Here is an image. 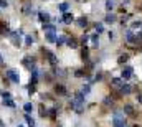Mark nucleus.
Listing matches in <instances>:
<instances>
[{
  "mask_svg": "<svg viewBox=\"0 0 142 127\" xmlns=\"http://www.w3.org/2000/svg\"><path fill=\"white\" fill-rule=\"evenodd\" d=\"M119 124H124V114L121 111H117V112H114V116H112V125L116 127Z\"/></svg>",
  "mask_w": 142,
  "mask_h": 127,
  "instance_id": "obj_1",
  "label": "nucleus"
},
{
  "mask_svg": "<svg viewBox=\"0 0 142 127\" xmlns=\"http://www.w3.org/2000/svg\"><path fill=\"white\" fill-rule=\"evenodd\" d=\"M122 79H129V78H132V68L131 66H126V68H124V69H122Z\"/></svg>",
  "mask_w": 142,
  "mask_h": 127,
  "instance_id": "obj_2",
  "label": "nucleus"
},
{
  "mask_svg": "<svg viewBox=\"0 0 142 127\" xmlns=\"http://www.w3.org/2000/svg\"><path fill=\"white\" fill-rule=\"evenodd\" d=\"M7 76L13 81V83H18V81H20V78H18V74L15 73V69H8L7 71Z\"/></svg>",
  "mask_w": 142,
  "mask_h": 127,
  "instance_id": "obj_3",
  "label": "nucleus"
},
{
  "mask_svg": "<svg viewBox=\"0 0 142 127\" xmlns=\"http://www.w3.org/2000/svg\"><path fill=\"white\" fill-rule=\"evenodd\" d=\"M38 20L43 22V23H48V22H50V15H48L46 12H40L38 13Z\"/></svg>",
  "mask_w": 142,
  "mask_h": 127,
  "instance_id": "obj_4",
  "label": "nucleus"
},
{
  "mask_svg": "<svg viewBox=\"0 0 142 127\" xmlns=\"http://www.w3.org/2000/svg\"><path fill=\"white\" fill-rule=\"evenodd\" d=\"M112 86H114V88H117V89H121L122 86H124V81L119 79V78H114L112 79Z\"/></svg>",
  "mask_w": 142,
  "mask_h": 127,
  "instance_id": "obj_5",
  "label": "nucleus"
},
{
  "mask_svg": "<svg viewBox=\"0 0 142 127\" xmlns=\"http://www.w3.org/2000/svg\"><path fill=\"white\" fill-rule=\"evenodd\" d=\"M10 38H12V41H13V45H15V46H18V45H20V38H18V31H17V33H10Z\"/></svg>",
  "mask_w": 142,
  "mask_h": 127,
  "instance_id": "obj_6",
  "label": "nucleus"
},
{
  "mask_svg": "<svg viewBox=\"0 0 142 127\" xmlns=\"http://www.w3.org/2000/svg\"><path fill=\"white\" fill-rule=\"evenodd\" d=\"M73 20H74V18H73V15H71V13H65V15H63V20H61V22L68 25V23H71Z\"/></svg>",
  "mask_w": 142,
  "mask_h": 127,
  "instance_id": "obj_7",
  "label": "nucleus"
},
{
  "mask_svg": "<svg viewBox=\"0 0 142 127\" xmlns=\"http://www.w3.org/2000/svg\"><path fill=\"white\" fill-rule=\"evenodd\" d=\"M126 38H127V41H129V43H136V38H134V35H132V30H127L126 31Z\"/></svg>",
  "mask_w": 142,
  "mask_h": 127,
  "instance_id": "obj_8",
  "label": "nucleus"
},
{
  "mask_svg": "<svg viewBox=\"0 0 142 127\" xmlns=\"http://www.w3.org/2000/svg\"><path fill=\"white\" fill-rule=\"evenodd\" d=\"M46 40H48V41H56L55 31H48V33H46Z\"/></svg>",
  "mask_w": 142,
  "mask_h": 127,
  "instance_id": "obj_9",
  "label": "nucleus"
},
{
  "mask_svg": "<svg viewBox=\"0 0 142 127\" xmlns=\"http://www.w3.org/2000/svg\"><path fill=\"white\" fill-rule=\"evenodd\" d=\"M2 102L5 104V106H10V107H13V106H15V104H13V101L10 99V96H8V97H3V99H2Z\"/></svg>",
  "mask_w": 142,
  "mask_h": 127,
  "instance_id": "obj_10",
  "label": "nucleus"
},
{
  "mask_svg": "<svg viewBox=\"0 0 142 127\" xmlns=\"http://www.w3.org/2000/svg\"><path fill=\"white\" fill-rule=\"evenodd\" d=\"M114 5H116V3H114V0H106V10H112Z\"/></svg>",
  "mask_w": 142,
  "mask_h": 127,
  "instance_id": "obj_11",
  "label": "nucleus"
},
{
  "mask_svg": "<svg viewBox=\"0 0 142 127\" xmlns=\"http://www.w3.org/2000/svg\"><path fill=\"white\" fill-rule=\"evenodd\" d=\"M76 23H78V26H86L88 25V20H86V18H78V22H76Z\"/></svg>",
  "mask_w": 142,
  "mask_h": 127,
  "instance_id": "obj_12",
  "label": "nucleus"
},
{
  "mask_svg": "<svg viewBox=\"0 0 142 127\" xmlns=\"http://www.w3.org/2000/svg\"><path fill=\"white\" fill-rule=\"evenodd\" d=\"M121 91H122V93H124V94H129V93H131V91H132V88H131V86H129V84H124V86H122V88H121Z\"/></svg>",
  "mask_w": 142,
  "mask_h": 127,
  "instance_id": "obj_13",
  "label": "nucleus"
},
{
  "mask_svg": "<svg viewBox=\"0 0 142 127\" xmlns=\"http://www.w3.org/2000/svg\"><path fill=\"white\" fill-rule=\"evenodd\" d=\"M69 8V3H66V2H63V3H60V10L63 12V13H66V10Z\"/></svg>",
  "mask_w": 142,
  "mask_h": 127,
  "instance_id": "obj_14",
  "label": "nucleus"
},
{
  "mask_svg": "<svg viewBox=\"0 0 142 127\" xmlns=\"http://www.w3.org/2000/svg\"><path fill=\"white\" fill-rule=\"evenodd\" d=\"M114 20H116V17H114V15H111V13L106 15V23H112Z\"/></svg>",
  "mask_w": 142,
  "mask_h": 127,
  "instance_id": "obj_15",
  "label": "nucleus"
},
{
  "mask_svg": "<svg viewBox=\"0 0 142 127\" xmlns=\"http://www.w3.org/2000/svg\"><path fill=\"white\" fill-rule=\"evenodd\" d=\"M91 41H93V46H97V43H99V38H97V35H93V36H91Z\"/></svg>",
  "mask_w": 142,
  "mask_h": 127,
  "instance_id": "obj_16",
  "label": "nucleus"
},
{
  "mask_svg": "<svg viewBox=\"0 0 142 127\" xmlns=\"http://www.w3.org/2000/svg\"><path fill=\"white\" fill-rule=\"evenodd\" d=\"M96 31H97V35L103 33V31H104V25H103V23H97V25H96Z\"/></svg>",
  "mask_w": 142,
  "mask_h": 127,
  "instance_id": "obj_17",
  "label": "nucleus"
},
{
  "mask_svg": "<svg viewBox=\"0 0 142 127\" xmlns=\"http://www.w3.org/2000/svg\"><path fill=\"white\" fill-rule=\"evenodd\" d=\"M23 109H25L26 112H32V111H33V106H32V102H26L25 106H23Z\"/></svg>",
  "mask_w": 142,
  "mask_h": 127,
  "instance_id": "obj_18",
  "label": "nucleus"
},
{
  "mask_svg": "<svg viewBox=\"0 0 142 127\" xmlns=\"http://www.w3.org/2000/svg\"><path fill=\"white\" fill-rule=\"evenodd\" d=\"M25 119H26V122H28V125H30V127H35V121H33L30 116H25Z\"/></svg>",
  "mask_w": 142,
  "mask_h": 127,
  "instance_id": "obj_19",
  "label": "nucleus"
},
{
  "mask_svg": "<svg viewBox=\"0 0 142 127\" xmlns=\"http://www.w3.org/2000/svg\"><path fill=\"white\" fill-rule=\"evenodd\" d=\"M25 43H26V45H33V38H32L30 35H26V36H25Z\"/></svg>",
  "mask_w": 142,
  "mask_h": 127,
  "instance_id": "obj_20",
  "label": "nucleus"
},
{
  "mask_svg": "<svg viewBox=\"0 0 142 127\" xmlns=\"http://www.w3.org/2000/svg\"><path fill=\"white\" fill-rule=\"evenodd\" d=\"M66 41V38H65V36H58V38H56V43H58V45H63Z\"/></svg>",
  "mask_w": 142,
  "mask_h": 127,
  "instance_id": "obj_21",
  "label": "nucleus"
},
{
  "mask_svg": "<svg viewBox=\"0 0 142 127\" xmlns=\"http://www.w3.org/2000/svg\"><path fill=\"white\" fill-rule=\"evenodd\" d=\"M129 58H127V54H122V56H119V63H126Z\"/></svg>",
  "mask_w": 142,
  "mask_h": 127,
  "instance_id": "obj_22",
  "label": "nucleus"
},
{
  "mask_svg": "<svg viewBox=\"0 0 142 127\" xmlns=\"http://www.w3.org/2000/svg\"><path fill=\"white\" fill-rule=\"evenodd\" d=\"M43 28H45L46 31H55V26H53V25H45Z\"/></svg>",
  "mask_w": 142,
  "mask_h": 127,
  "instance_id": "obj_23",
  "label": "nucleus"
},
{
  "mask_svg": "<svg viewBox=\"0 0 142 127\" xmlns=\"http://www.w3.org/2000/svg\"><path fill=\"white\" fill-rule=\"evenodd\" d=\"M7 7H8L7 0H0V8H7Z\"/></svg>",
  "mask_w": 142,
  "mask_h": 127,
  "instance_id": "obj_24",
  "label": "nucleus"
},
{
  "mask_svg": "<svg viewBox=\"0 0 142 127\" xmlns=\"http://www.w3.org/2000/svg\"><path fill=\"white\" fill-rule=\"evenodd\" d=\"M68 46H71V48H76V41H74V40H69V41H68Z\"/></svg>",
  "mask_w": 142,
  "mask_h": 127,
  "instance_id": "obj_25",
  "label": "nucleus"
},
{
  "mask_svg": "<svg viewBox=\"0 0 142 127\" xmlns=\"http://www.w3.org/2000/svg\"><path fill=\"white\" fill-rule=\"evenodd\" d=\"M56 91L61 93V94H65V88H63V86H56Z\"/></svg>",
  "mask_w": 142,
  "mask_h": 127,
  "instance_id": "obj_26",
  "label": "nucleus"
},
{
  "mask_svg": "<svg viewBox=\"0 0 142 127\" xmlns=\"http://www.w3.org/2000/svg\"><path fill=\"white\" fill-rule=\"evenodd\" d=\"M30 10H32V5H25V7H23V12H25V13H28Z\"/></svg>",
  "mask_w": 142,
  "mask_h": 127,
  "instance_id": "obj_27",
  "label": "nucleus"
},
{
  "mask_svg": "<svg viewBox=\"0 0 142 127\" xmlns=\"http://www.w3.org/2000/svg\"><path fill=\"white\" fill-rule=\"evenodd\" d=\"M132 26L137 28V26H142V23H140V22H132Z\"/></svg>",
  "mask_w": 142,
  "mask_h": 127,
  "instance_id": "obj_28",
  "label": "nucleus"
},
{
  "mask_svg": "<svg viewBox=\"0 0 142 127\" xmlns=\"http://www.w3.org/2000/svg\"><path fill=\"white\" fill-rule=\"evenodd\" d=\"M126 112H127V114H131V112H132V107H131V106H126Z\"/></svg>",
  "mask_w": 142,
  "mask_h": 127,
  "instance_id": "obj_29",
  "label": "nucleus"
},
{
  "mask_svg": "<svg viewBox=\"0 0 142 127\" xmlns=\"http://www.w3.org/2000/svg\"><path fill=\"white\" fill-rule=\"evenodd\" d=\"M104 104H106V106H109V104H112V101H111V99H104Z\"/></svg>",
  "mask_w": 142,
  "mask_h": 127,
  "instance_id": "obj_30",
  "label": "nucleus"
},
{
  "mask_svg": "<svg viewBox=\"0 0 142 127\" xmlns=\"http://www.w3.org/2000/svg\"><path fill=\"white\" fill-rule=\"evenodd\" d=\"M116 127H127V125H126V122H124V124H119V125H116Z\"/></svg>",
  "mask_w": 142,
  "mask_h": 127,
  "instance_id": "obj_31",
  "label": "nucleus"
},
{
  "mask_svg": "<svg viewBox=\"0 0 142 127\" xmlns=\"http://www.w3.org/2000/svg\"><path fill=\"white\" fill-rule=\"evenodd\" d=\"M18 127H22V125H18Z\"/></svg>",
  "mask_w": 142,
  "mask_h": 127,
  "instance_id": "obj_32",
  "label": "nucleus"
}]
</instances>
